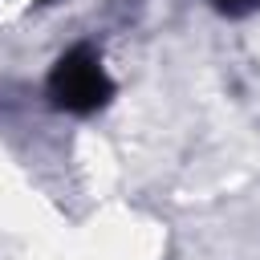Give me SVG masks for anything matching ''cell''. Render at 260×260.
Wrapping results in <instances>:
<instances>
[{
	"mask_svg": "<svg viewBox=\"0 0 260 260\" xmlns=\"http://www.w3.org/2000/svg\"><path fill=\"white\" fill-rule=\"evenodd\" d=\"M223 16H248V12H256L260 8V0H211Z\"/></svg>",
	"mask_w": 260,
	"mask_h": 260,
	"instance_id": "7a4b0ae2",
	"label": "cell"
},
{
	"mask_svg": "<svg viewBox=\"0 0 260 260\" xmlns=\"http://www.w3.org/2000/svg\"><path fill=\"white\" fill-rule=\"evenodd\" d=\"M45 89H49V102H53L57 110L77 114V118L98 114V110L110 106V98H114V81H110V73H106V65H102V57H98L93 45H73V49H65V53L53 61V69H49Z\"/></svg>",
	"mask_w": 260,
	"mask_h": 260,
	"instance_id": "6da1fadb",
	"label": "cell"
}]
</instances>
